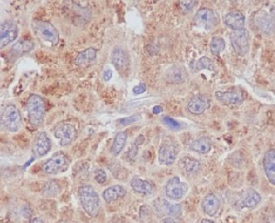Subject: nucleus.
<instances>
[{
	"label": "nucleus",
	"instance_id": "nucleus-4",
	"mask_svg": "<svg viewBox=\"0 0 275 223\" xmlns=\"http://www.w3.org/2000/svg\"><path fill=\"white\" fill-rule=\"evenodd\" d=\"M32 31L43 42L56 45L59 42V33L56 28L48 21L36 20L32 24Z\"/></svg>",
	"mask_w": 275,
	"mask_h": 223
},
{
	"label": "nucleus",
	"instance_id": "nucleus-11",
	"mask_svg": "<svg viewBox=\"0 0 275 223\" xmlns=\"http://www.w3.org/2000/svg\"><path fill=\"white\" fill-rule=\"evenodd\" d=\"M177 148L174 144L165 142L161 145L159 149V163L162 166H172L177 157Z\"/></svg>",
	"mask_w": 275,
	"mask_h": 223
},
{
	"label": "nucleus",
	"instance_id": "nucleus-33",
	"mask_svg": "<svg viewBox=\"0 0 275 223\" xmlns=\"http://www.w3.org/2000/svg\"><path fill=\"white\" fill-rule=\"evenodd\" d=\"M141 114H134L130 117H127V118H122V119L118 120V124L123 126H126V125H131L133 123L137 122L138 120L141 119Z\"/></svg>",
	"mask_w": 275,
	"mask_h": 223
},
{
	"label": "nucleus",
	"instance_id": "nucleus-15",
	"mask_svg": "<svg viewBox=\"0 0 275 223\" xmlns=\"http://www.w3.org/2000/svg\"><path fill=\"white\" fill-rule=\"evenodd\" d=\"M112 64L118 72L126 71L128 67V58L127 52L122 48L116 47L113 49L111 53Z\"/></svg>",
	"mask_w": 275,
	"mask_h": 223
},
{
	"label": "nucleus",
	"instance_id": "nucleus-44",
	"mask_svg": "<svg viewBox=\"0 0 275 223\" xmlns=\"http://www.w3.org/2000/svg\"><path fill=\"white\" fill-rule=\"evenodd\" d=\"M200 223H215L214 221H212V220H209V219H206V218H204V219H202L201 221H200Z\"/></svg>",
	"mask_w": 275,
	"mask_h": 223
},
{
	"label": "nucleus",
	"instance_id": "nucleus-13",
	"mask_svg": "<svg viewBox=\"0 0 275 223\" xmlns=\"http://www.w3.org/2000/svg\"><path fill=\"white\" fill-rule=\"evenodd\" d=\"M210 106V101L206 95L198 94L191 99L187 104V111L192 114L199 115L205 113Z\"/></svg>",
	"mask_w": 275,
	"mask_h": 223
},
{
	"label": "nucleus",
	"instance_id": "nucleus-39",
	"mask_svg": "<svg viewBox=\"0 0 275 223\" xmlns=\"http://www.w3.org/2000/svg\"><path fill=\"white\" fill-rule=\"evenodd\" d=\"M112 76H113V72H112V70H110V69H106V70L104 71V73H103V79H104L105 82L110 81Z\"/></svg>",
	"mask_w": 275,
	"mask_h": 223
},
{
	"label": "nucleus",
	"instance_id": "nucleus-43",
	"mask_svg": "<svg viewBox=\"0 0 275 223\" xmlns=\"http://www.w3.org/2000/svg\"><path fill=\"white\" fill-rule=\"evenodd\" d=\"M30 223H44L41 218H33L31 219Z\"/></svg>",
	"mask_w": 275,
	"mask_h": 223
},
{
	"label": "nucleus",
	"instance_id": "nucleus-28",
	"mask_svg": "<svg viewBox=\"0 0 275 223\" xmlns=\"http://www.w3.org/2000/svg\"><path fill=\"white\" fill-rule=\"evenodd\" d=\"M60 192H61L60 185L54 180L46 182L42 188V194L43 197H57Z\"/></svg>",
	"mask_w": 275,
	"mask_h": 223
},
{
	"label": "nucleus",
	"instance_id": "nucleus-36",
	"mask_svg": "<svg viewBox=\"0 0 275 223\" xmlns=\"http://www.w3.org/2000/svg\"><path fill=\"white\" fill-rule=\"evenodd\" d=\"M138 149H139V145H136V144L134 143V144H133V145L130 146L129 150H128V152H127V160L131 161V162H133V161H134V159H135V157H136V156H137Z\"/></svg>",
	"mask_w": 275,
	"mask_h": 223
},
{
	"label": "nucleus",
	"instance_id": "nucleus-20",
	"mask_svg": "<svg viewBox=\"0 0 275 223\" xmlns=\"http://www.w3.org/2000/svg\"><path fill=\"white\" fill-rule=\"evenodd\" d=\"M98 51L95 48H87L84 51L80 52L74 60V63L78 66H87L94 63L97 56Z\"/></svg>",
	"mask_w": 275,
	"mask_h": 223
},
{
	"label": "nucleus",
	"instance_id": "nucleus-19",
	"mask_svg": "<svg viewBox=\"0 0 275 223\" xmlns=\"http://www.w3.org/2000/svg\"><path fill=\"white\" fill-rule=\"evenodd\" d=\"M216 98L226 105H236L243 102V96L237 92H221L217 91L215 94Z\"/></svg>",
	"mask_w": 275,
	"mask_h": 223
},
{
	"label": "nucleus",
	"instance_id": "nucleus-16",
	"mask_svg": "<svg viewBox=\"0 0 275 223\" xmlns=\"http://www.w3.org/2000/svg\"><path fill=\"white\" fill-rule=\"evenodd\" d=\"M220 207L219 198L213 193L207 194L202 201V208L209 217H214Z\"/></svg>",
	"mask_w": 275,
	"mask_h": 223
},
{
	"label": "nucleus",
	"instance_id": "nucleus-3",
	"mask_svg": "<svg viewBox=\"0 0 275 223\" xmlns=\"http://www.w3.org/2000/svg\"><path fill=\"white\" fill-rule=\"evenodd\" d=\"M22 125V116L15 104H8L1 113V126L4 129L16 133Z\"/></svg>",
	"mask_w": 275,
	"mask_h": 223
},
{
	"label": "nucleus",
	"instance_id": "nucleus-24",
	"mask_svg": "<svg viewBox=\"0 0 275 223\" xmlns=\"http://www.w3.org/2000/svg\"><path fill=\"white\" fill-rule=\"evenodd\" d=\"M257 24L259 25V29L265 33H270L274 31L275 16L263 12L259 15V18H257Z\"/></svg>",
	"mask_w": 275,
	"mask_h": 223
},
{
	"label": "nucleus",
	"instance_id": "nucleus-35",
	"mask_svg": "<svg viewBox=\"0 0 275 223\" xmlns=\"http://www.w3.org/2000/svg\"><path fill=\"white\" fill-rule=\"evenodd\" d=\"M106 173L103 169H98L95 171V179L98 184H104L106 181Z\"/></svg>",
	"mask_w": 275,
	"mask_h": 223
},
{
	"label": "nucleus",
	"instance_id": "nucleus-21",
	"mask_svg": "<svg viewBox=\"0 0 275 223\" xmlns=\"http://www.w3.org/2000/svg\"><path fill=\"white\" fill-rule=\"evenodd\" d=\"M178 166L183 171L186 173V174H188V175L196 174L201 168L200 162L196 158L192 157V156L182 157L178 162Z\"/></svg>",
	"mask_w": 275,
	"mask_h": 223
},
{
	"label": "nucleus",
	"instance_id": "nucleus-9",
	"mask_svg": "<svg viewBox=\"0 0 275 223\" xmlns=\"http://www.w3.org/2000/svg\"><path fill=\"white\" fill-rule=\"evenodd\" d=\"M19 35V29L16 23L6 21L0 26V46L1 49L7 47L11 42L16 41Z\"/></svg>",
	"mask_w": 275,
	"mask_h": 223
},
{
	"label": "nucleus",
	"instance_id": "nucleus-8",
	"mask_svg": "<svg viewBox=\"0 0 275 223\" xmlns=\"http://www.w3.org/2000/svg\"><path fill=\"white\" fill-rule=\"evenodd\" d=\"M194 22L196 26L210 31L218 22V17L214 11L208 8H202L194 17Z\"/></svg>",
	"mask_w": 275,
	"mask_h": 223
},
{
	"label": "nucleus",
	"instance_id": "nucleus-7",
	"mask_svg": "<svg viewBox=\"0 0 275 223\" xmlns=\"http://www.w3.org/2000/svg\"><path fill=\"white\" fill-rule=\"evenodd\" d=\"M230 42L237 55L245 56L249 51V32L247 30L233 32L230 34Z\"/></svg>",
	"mask_w": 275,
	"mask_h": 223
},
{
	"label": "nucleus",
	"instance_id": "nucleus-37",
	"mask_svg": "<svg viewBox=\"0 0 275 223\" xmlns=\"http://www.w3.org/2000/svg\"><path fill=\"white\" fill-rule=\"evenodd\" d=\"M196 1H183L180 2V7L183 11L185 12H189L193 10V8L196 6Z\"/></svg>",
	"mask_w": 275,
	"mask_h": 223
},
{
	"label": "nucleus",
	"instance_id": "nucleus-2",
	"mask_svg": "<svg viewBox=\"0 0 275 223\" xmlns=\"http://www.w3.org/2000/svg\"><path fill=\"white\" fill-rule=\"evenodd\" d=\"M27 113L29 122L32 127H40L43 125L45 118V102L42 96L38 94H32L27 101Z\"/></svg>",
	"mask_w": 275,
	"mask_h": 223
},
{
	"label": "nucleus",
	"instance_id": "nucleus-6",
	"mask_svg": "<svg viewBox=\"0 0 275 223\" xmlns=\"http://www.w3.org/2000/svg\"><path fill=\"white\" fill-rule=\"evenodd\" d=\"M165 194L172 200H179L185 197L188 191V185L182 181L178 176H174L165 185Z\"/></svg>",
	"mask_w": 275,
	"mask_h": 223
},
{
	"label": "nucleus",
	"instance_id": "nucleus-45",
	"mask_svg": "<svg viewBox=\"0 0 275 223\" xmlns=\"http://www.w3.org/2000/svg\"><path fill=\"white\" fill-rule=\"evenodd\" d=\"M57 223H68V222H66V221H59V222H57Z\"/></svg>",
	"mask_w": 275,
	"mask_h": 223
},
{
	"label": "nucleus",
	"instance_id": "nucleus-26",
	"mask_svg": "<svg viewBox=\"0 0 275 223\" xmlns=\"http://www.w3.org/2000/svg\"><path fill=\"white\" fill-rule=\"evenodd\" d=\"M212 142L207 137H200L194 141L190 145L191 150L198 154H206L211 150Z\"/></svg>",
	"mask_w": 275,
	"mask_h": 223
},
{
	"label": "nucleus",
	"instance_id": "nucleus-41",
	"mask_svg": "<svg viewBox=\"0 0 275 223\" xmlns=\"http://www.w3.org/2000/svg\"><path fill=\"white\" fill-rule=\"evenodd\" d=\"M164 110L162 108V106H159V105H156L154 106V109H153V112H154V114H161Z\"/></svg>",
	"mask_w": 275,
	"mask_h": 223
},
{
	"label": "nucleus",
	"instance_id": "nucleus-31",
	"mask_svg": "<svg viewBox=\"0 0 275 223\" xmlns=\"http://www.w3.org/2000/svg\"><path fill=\"white\" fill-rule=\"evenodd\" d=\"M160 209H163L164 212L169 214L171 216H179L181 214V206L180 205H176V204H170L167 200L163 199L162 202L160 203L158 206Z\"/></svg>",
	"mask_w": 275,
	"mask_h": 223
},
{
	"label": "nucleus",
	"instance_id": "nucleus-32",
	"mask_svg": "<svg viewBox=\"0 0 275 223\" xmlns=\"http://www.w3.org/2000/svg\"><path fill=\"white\" fill-rule=\"evenodd\" d=\"M196 68L197 71L202 70H208V71H214L215 66L214 63L209 58L202 57L197 61L196 64Z\"/></svg>",
	"mask_w": 275,
	"mask_h": 223
},
{
	"label": "nucleus",
	"instance_id": "nucleus-27",
	"mask_svg": "<svg viewBox=\"0 0 275 223\" xmlns=\"http://www.w3.org/2000/svg\"><path fill=\"white\" fill-rule=\"evenodd\" d=\"M34 47V43L28 40H21L16 42L11 49V52L17 56H22L31 52Z\"/></svg>",
	"mask_w": 275,
	"mask_h": 223
},
{
	"label": "nucleus",
	"instance_id": "nucleus-5",
	"mask_svg": "<svg viewBox=\"0 0 275 223\" xmlns=\"http://www.w3.org/2000/svg\"><path fill=\"white\" fill-rule=\"evenodd\" d=\"M70 159L64 152H56L43 163V169L48 175H58L68 169Z\"/></svg>",
	"mask_w": 275,
	"mask_h": 223
},
{
	"label": "nucleus",
	"instance_id": "nucleus-14",
	"mask_svg": "<svg viewBox=\"0 0 275 223\" xmlns=\"http://www.w3.org/2000/svg\"><path fill=\"white\" fill-rule=\"evenodd\" d=\"M224 23L233 32L241 31L245 26V17L240 11H231L224 18Z\"/></svg>",
	"mask_w": 275,
	"mask_h": 223
},
{
	"label": "nucleus",
	"instance_id": "nucleus-12",
	"mask_svg": "<svg viewBox=\"0 0 275 223\" xmlns=\"http://www.w3.org/2000/svg\"><path fill=\"white\" fill-rule=\"evenodd\" d=\"M53 143L45 132H40L33 142V152L35 156L42 157L46 156L52 149Z\"/></svg>",
	"mask_w": 275,
	"mask_h": 223
},
{
	"label": "nucleus",
	"instance_id": "nucleus-18",
	"mask_svg": "<svg viewBox=\"0 0 275 223\" xmlns=\"http://www.w3.org/2000/svg\"><path fill=\"white\" fill-rule=\"evenodd\" d=\"M126 194H127V190L125 187L121 185H114L111 187H107L104 190L103 198L106 203L110 204L120 198H123L126 196Z\"/></svg>",
	"mask_w": 275,
	"mask_h": 223
},
{
	"label": "nucleus",
	"instance_id": "nucleus-22",
	"mask_svg": "<svg viewBox=\"0 0 275 223\" xmlns=\"http://www.w3.org/2000/svg\"><path fill=\"white\" fill-rule=\"evenodd\" d=\"M130 186L134 192L139 193V194H142V195H151L154 190V186L153 185V183L146 180V179H143V178H140V177H133L132 180L130 182Z\"/></svg>",
	"mask_w": 275,
	"mask_h": 223
},
{
	"label": "nucleus",
	"instance_id": "nucleus-34",
	"mask_svg": "<svg viewBox=\"0 0 275 223\" xmlns=\"http://www.w3.org/2000/svg\"><path fill=\"white\" fill-rule=\"evenodd\" d=\"M163 123L164 125H167L171 129H177L180 127V124L177 121H175V119L168 117V116L163 118Z\"/></svg>",
	"mask_w": 275,
	"mask_h": 223
},
{
	"label": "nucleus",
	"instance_id": "nucleus-17",
	"mask_svg": "<svg viewBox=\"0 0 275 223\" xmlns=\"http://www.w3.org/2000/svg\"><path fill=\"white\" fill-rule=\"evenodd\" d=\"M263 166L268 180L275 186V149H270L265 153Z\"/></svg>",
	"mask_w": 275,
	"mask_h": 223
},
{
	"label": "nucleus",
	"instance_id": "nucleus-38",
	"mask_svg": "<svg viewBox=\"0 0 275 223\" xmlns=\"http://www.w3.org/2000/svg\"><path fill=\"white\" fill-rule=\"evenodd\" d=\"M147 90V87H146V84L145 83H140L138 84L137 86H135L133 88V94H144Z\"/></svg>",
	"mask_w": 275,
	"mask_h": 223
},
{
	"label": "nucleus",
	"instance_id": "nucleus-30",
	"mask_svg": "<svg viewBox=\"0 0 275 223\" xmlns=\"http://www.w3.org/2000/svg\"><path fill=\"white\" fill-rule=\"evenodd\" d=\"M226 46V42L220 37H214L212 38L210 42V52L212 55L218 56L224 51Z\"/></svg>",
	"mask_w": 275,
	"mask_h": 223
},
{
	"label": "nucleus",
	"instance_id": "nucleus-23",
	"mask_svg": "<svg viewBox=\"0 0 275 223\" xmlns=\"http://www.w3.org/2000/svg\"><path fill=\"white\" fill-rule=\"evenodd\" d=\"M166 77L169 83L180 84L185 83V80L188 77V73H186L185 68L183 66L175 65L168 70L166 73Z\"/></svg>",
	"mask_w": 275,
	"mask_h": 223
},
{
	"label": "nucleus",
	"instance_id": "nucleus-42",
	"mask_svg": "<svg viewBox=\"0 0 275 223\" xmlns=\"http://www.w3.org/2000/svg\"><path fill=\"white\" fill-rule=\"evenodd\" d=\"M160 223H176L175 222V219L173 218H170V217H166V218H164Z\"/></svg>",
	"mask_w": 275,
	"mask_h": 223
},
{
	"label": "nucleus",
	"instance_id": "nucleus-29",
	"mask_svg": "<svg viewBox=\"0 0 275 223\" xmlns=\"http://www.w3.org/2000/svg\"><path fill=\"white\" fill-rule=\"evenodd\" d=\"M261 200V197L259 193L255 190H249L247 192L245 197L241 200V207H256Z\"/></svg>",
	"mask_w": 275,
	"mask_h": 223
},
{
	"label": "nucleus",
	"instance_id": "nucleus-1",
	"mask_svg": "<svg viewBox=\"0 0 275 223\" xmlns=\"http://www.w3.org/2000/svg\"><path fill=\"white\" fill-rule=\"evenodd\" d=\"M78 197L82 207L91 218H95L100 207V198L91 185H83L78 187Z\"/></svg>",
	"mask_w": 275,
	"mask_h": 223
},
{
	"label": "nucleus",
	"instance_id": "nucleus-40",
	"mask_svg": "<svg viewBox=\"0 0 275 223\" xmlns=\"http://www.w3.org/2000/svg\"><path fill=\"white\" fill-rule=\"evenodd\" d=\"M144 141H145V137H144V135H140L138 136L137 138L135 139L134 143H135L136 145L140 146V145H143V143H144Z\"/></svg>",
	"mask_w": 275,
	"mask_h": 223
},
{
	"label": "nucleus",
	"instance_id": "nucleus-10",
	"mask_svg": "<svg viewBox=\"0 0 275 223\" xmlns=\"http://www.w3.org/2000/svg\"><path fill=\"white\" fill-rule=\"evenodd\" d=\"M54 136L58 139L61 146H67L77 137V130L71 124H62L54 131Z\"/></svg>",
	"mask_w": 275,
	"mask_h": 223
},
{
	"label": "nucleus",
	"instance_id": "nucleus-25",
	"mask_svg": "<svg viewBox=\"0 0 275 223\" xmlns=\"http://www.w3.org/2000/svg\"><path fill=\"white\" fill-rule=\"evenodd\" d=\"M127 133L126 131H121L119 133L116 134L114 141H113V144L111 146V154L114 156H117L121 151L124 149L126 143H127Z\"/></svg>",
	"mask_w": 275,
	"mask_h": 223
}]
</instances>
